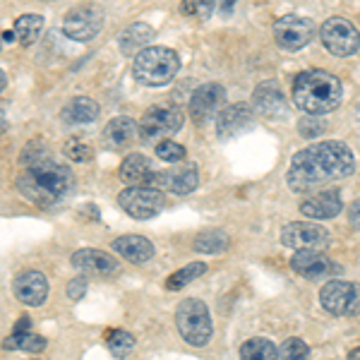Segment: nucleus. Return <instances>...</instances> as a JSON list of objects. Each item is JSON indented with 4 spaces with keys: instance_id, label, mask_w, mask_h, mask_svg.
<instances>
[{
    "instance_id": "22",
    "label": "nucleus",
    "mask_w": 360,
    "mask_h": 360,
    "mask_svg": "<svg viewBox=\"0 0 360 360\" xmlns=\"http://www.w3.org/2000/svg\"><path fill=\"white\" fill-rule=\"evenodd\" d=\"M113 250L132 264H144L154 257V245L142 236H120L113 240Z\"/></svg>"
},
{
    "instance_id": "5",
    "label": "nucleus",
    "mask_w": 360,
    "mask_h": 360,
    "mask_svg": "<svg viewBox=\"0 0 360 360\" xmlns=\"http://www.w3.org/2000/svg\"><path fill=\"white\" fill-rule=\"evenodd\" d=\"M176 324L178 332L188 341L190 346H207L212 339V317H209V307L197 298H185L176 307Z\"/></svg>"
},
{
    "instance_id": "10",
    "label": "nucleus",
    "mask_w": 360,
    "mask_h": 360,
    "mask_svg": "<svg viewBox=\"0 0 360 360\" xmlns=\"http://www.w3.org/2000/svg\"><path fill=\"white\" fill-rule=\"evenodd\" d=\"M118 202L125 214L137 221H147L164 212V193L159 188H125L118 195Z\"/></svg>"
},
{
    "instance_id": "33",
    "label": "nucleus",
    "mask_w": 360,
    "mask_h": 360,
    "mask_svg": "<svg viewBox=\"0 0 360 360\" xmlns=\"http://www.w3.org/2000/svg\"><path fill=\"white\" fill-rule=\"evenodd\" d=\"M307 356H310V348L300 339H286L278 348V358L281 360H307Z\"/></svg>"
},
{
    "instance_id": "11",
    "label": "nucleus",
    "mask_w": 360,
    "mask_h": 360,
    "mask_svg": "<svg viewBox=\"0 0 360 360\" xmlns=\"http://www.w3.org/2000/svg\"><path fill=\"white\" fill-rule=\"evenodd\" d=\"M103 27V10L98 5H82L70 10L63 20V34L72 41H91Z\"/></svg>"
},
{
    "instance_id": "12",
    "label": "nucleus",
    "mask_w": 360,
    "mask_h": 360,
    "mask_svg": "<svg viewBox=\"0 0 360 360\" xmlns=\"http://www.w3.org/2000/svg\"><path fill=\"white\" fill-rule=\"evenodd\" d=\"M197 185H200V171H197V166L190 164V161L171 166V168H166V171H156L152 180V188L168 190V193H173V195H190Z\"/></svg>"
},
{
    "instance_id": "7",
    "label": "nucleus",
    "mask_w": 360,
    "mask_h": 360,
    "mask_svg": "<svg viewBox=\"0 0 360 360\" xmlns=\"http://www.w3.org/2000/svg\"><path fill=\"white\" fill-rule=\"evenodd\" d=\"M319 39H322L324 49L332 56L348 58L358 53L360 49V32L353 22L346 17H329L322 27H319Z\"/></svg>"
},
{
    "instance_id": "36",
    "label": "nucleus",
    "mask_w": 360,
    "mask_h": 360,
    "mask_svg": "<svg viewBox=\"0 0 360 360\" xmlns=\"http://www.w3.org/2000/svg\"><path fill=\"white\" fill-rule=\"evenodd\" d=\"M68 295L72 300H79L82 295H86V278L84 276H75L72 281L68 283Z\"/></svg>"
},
{
    "instance_id": "31",
    "label": "nucleus",
    "mask_w": 360,
    "mask_h": 360,
    "mask_svg": "<svg viewBox=\"0 0 360 360\" xmlns=\"http://www.w3.org/2000/svg\"><path fill=\"white\" fill-rule=\"evenodd\" d=\"M219 0H183L180 3V13L195 17V20H207L209 15L214 13Z\"/></svg>"
},
{
    "instance_id": "25",
    "label": "nucleus",
    "mask_w": 360,
    "mask_h": 360,
    "mask_svg": "<svg viewBox=\"0 0 360 360\" xmlns=\"http://www.w3.org/2000/svg\"><path fill=\"white\" fill-rule=\"evenodd\" d=\"M154 39V29L144 22H135V25L125 27L123 32L118 34V44H120V51L127 56V53H135V51H144V46Z\"/></svg>"
},
{
    "instance_id": "34",
    "label": "nucleus",
    "mask_w": 360,
    "mask_h": 360,
    "mask_svg": "<svg viewBox=\"0 0 360 360\" xmlns=\"http://www.w3.org/2000/svg\"><path fill=\"white\" fill-rule=\"evenodd\" d=\"M65 154L70 161H77V164H86V161L94 159V149L82 144L79 139H68L65 142Z\"/></svg>"
},
{
    "instance_id": "32",
    "label": "nucleus",
    "mask_w": 360,
    "mask_h": 360,
    "mask_svg": "<svg viewBox=\"0 0 360 360\" xmlns=\"http://www.w3.org/2000/svg\"><path fill=\"white\" fill-rule=\"evenodd\" d=\"M106 344L108 348H111V353L113 356H118V358H125L127 353L135 348V336L132 334H127V332H111L108 334V339H106Z\"/></svg>"
},
{
    "instance_id": "15",
    "label": "nucleus",
    "mask_w": 360,
    "mask_h": 360,
    "mask_svg": "<svg viewBox=\"0 0 360 360\" xmlns=\"http://www.w3.org/2000/svg\"><path fill=\"white\" fill-rule=\"evenodd\" d=\"M291 269L298 271V274L305 278H324V276L336 274L339 266H336L327 255L319 252V250L305 248V250H298L291 257Z\"/></svg>"
},
{
    "instance_id": "4",
    "label": "nucleus",
    "mask_w": 360,
    "mask_h": 360,
    "mask_svg": "<svg viewBox=\"0 0 360 360\" xmlns=\"http://www.w3.org/2000/svg\"><path fill=\"white\" fill-rule=\"evenodd\" d=\"M180 58L176 51L164 46H147L139 51L132 63V75L144 86H164L178 75Z\"/></svg>"
},
{
    "instance_id": "9",
    "label": "nucleus",
    "mask_w": 360,
    "mask_h": 360,
    "mask_svg": "<svg viewBox=\"0 0 360 360\" xmlns=\"http://www.w3.org/2000/svg\"><path fill=\"white\" fill-rule=\"evenodd\" d=\"M317 34V27L310 17L300 15H286L281 20H276L274 25V41L278 49L283 51H300L312 41V37Z\"/></svg>"
},
{
    "instance_id": "6",
    "label": "nucleus",
    "mask_w": 360,
    "mask_h": 360,
    "mask_svg": "<svg viewBox=\"0 0 360 360\" xmlns=\"http://www.w3.org/2000/svg\"><path fill=\"white\" fill-rule=\"evenodd\" d=\"M183 127V111L171 103L152 106L139 120V137L142 142H161L164 137H171Z\"/></svg>"
},
{
    "instance_id": "14",
    "label": "nucleus",
    "mask_w": 360,
    "mask_h": 360,
    "mask_svg": "<svg viewBox=\"0 0 360 360\" xmlns=\"http://www.w3.org/2000/svg\"><path fill=\"white\" fill-rule=\"evenodd\" d=\"M224 101H226V89L221 84H217V82L202 84L193 94V98H190V118H193L197 125L207 123V120L224 106Z\"/></svg>"
},
{
    "instance_id": "37",
    "label": "nucleus",
    "mask_w": 360,
    "mask_h": 360,
    "mask_svg": "<svg viewBox=\"0 0 360 360\" xmlns=\"http://www.w3.org/2000/svg\"><path fill=\"white\" fill-rule=\"evenodd\" d=\"M322 120H315V118H303L298 123V127H300V132H303L305 137H315V135H319V132L324 130V125H319Z\"/></svg>"
},
{
    "instance_id": "8",
    "label": "nucleus",
    "mask_w": 360,
    "mask_h": 360,
    "mask_svg": "<svg viewBox=\"0 0 360 360\" xmlns=\"http://www.w3.org/2000/svg\"><path fill=\"white\" fill-rule=\"evenodd\" d=\"M319 303L327 312L339 317H353L360 315V283L353 281H334L324 283L319 291Z\"/></svg>"
},
{
    "instance_id": "3",
    "label": "nucleus",
    "mask_w": 360,
    "mask_h": 360,
    "mask_svg": "<svg viewBox=\"0 0 360 360\" xmlns=\"http://www.w3.org/2000/svg\"><path fill=\"white\" fill-rule=\"evenodd\" d=\"M341 82L327 70H305L293 82V103L310 115L332 113L341 103Z\"/></svg>"
},
{
    "instance_id": "35",
    "label": "nucleus",
    "mask_w": 360,
    "mask_h": 360,
    "mask_svg": "<svg viewBox=\"0 0 360 360\" xmlns=\"http://www.w3.org/2000/svg\"><path fill=\"white\" fill-rule=\"evenodd\" d=\"M156 156H159L161 161H168V164H178V161L185 159V149L176 142L164 139V142L156 144Z\"/></svg>"
},
{
    "instance_id": "26",
    "label": "nucleus",
    "mask_w": 360,
    "mask_h": 360,
    "mask_svg": "<svg viewBox=\"0 0 360 360\" xmlns=\"http://www.w3.org/2000/svg\"><path fill=\"white\" fill-rule=\"evenodd\" d=\"M229 245H231L229 236H226L224 231H219V229L202 231V233L197 236L195 243H193V248L197 250V252H202V255H221V252L229 250Z\"/></svg>"
},
{
    "instance_id": "2",
    "label": "nucleus",
    "mask_w": 360,
    "mask_h": 360,
    "mask_svg": "<svg viewBox=\"0 0 360 360\" xmlns=\"http://www.w3.org/2000/svg\"><path fill=\"white\" fill-rule=\"evenodd\" d=\"M22 171L17 176V190L27 197L32 205L49 209L65 200L72 190V171L56 161L39 142L22 152Z\"/></svg>"
},
{
    "instance_id": "17",
    "label": "nucleus",
    "mask_w": 360,
    "mask_h": 360,
    "mask_svg": "<svg viewBox=\"0 0 360 360\" xmlns=\"http://www.w3.org/2000/svg\"><path fill=\"white\" fill-rule=\"evenodd\" d=\"M13 293L20 303L29 307L44 305V300L49 298V281L41 271H22L13 281Z\"/></svg>"
},
{
    "instance_id": "18",
    "label": "nucleus",
    "mask_w": 360,
    "mask_h": 360,
    "mask_svg": "<svg viewBox=\"0 0 360 360\" xmlns=\"http://www.w3.org/2000/svg\"><path fill=\"white\" fill-rule=\"evenodd\" d=\"M252 123H255L252 108L245 106V103H233V106L224 108V111L217 115V135L221 139H233L240 135V132L250 130Z\"/></svg>"
},
{
    "instance_id": "1",
    "label": "nucleus",
    "mask_w": 360,
    "mask_h": 360,
    "mask_svg": "<svg viewBox=\"0 0 360 360\" xmlns=\"http://www.w3.org/2000/svg\"><path fill=\"white\" fill-rule=\"evenodd\" d=\"M353 171L356 156L344 142H317L293 156L286 178L288 188L303 195L348 178Z\"/></svg>"
},
{
    "instance_id": "27",
    "label": "nucleus",
    "mask_w": 360,
    "mask_h": 360,
    "mask_svg": "<svg viewBox=\"0 0 360 360\" xmlns=\"http://www.w3.org/2000/svg\"><path fill=\"white\" fill-rule=\"evenodd\" d=\"M44 29V17L39 15H22L17 17L15 22V34H17V41L22 46H32L39 39Z\"/></svg>"
},
{
    "instance_id": "21",
    "label": "nucleus",
    "mask_w": 360,
    "mask_h": 360,
    "mask_svg": "<svg viewBox=\"0 0 360 360\" xmlns=\"http://www.w3.org/2000/svg\"><path fill=\"white\" fill-rule=\"evenodd\" d=\"M252 101H255V108H257L264 118L276 120L278 115H281V118H286L288 115L286 98H283L281 89H276L274 86V82H264L262 86H257V89H255Z\"/></svg>"
},
{
    "instance_id": "16",
    "label": "nucleus",
    "mask_w": 360,
    "mask_h": 360,
    "mask_svg": "<svg viewBox=\"0 0 360 360\" xmlns=\"http://www.w3.org/2000/svg\"><path fill=\"white\" fill-rule=\"evenodd\" d=\"M72 266L86 276H113V274H118V269H120V264L115 262L111 255H106L103 250H94V248L77 250V252L72 255Z\"/></svg>"
},
{
    "instance_id": "24",
    "label": "nucleus",
    "mask_w": 360,
    "mask_h": 360,
    "mask_svg": "<svg viewBox=\"0 0 360 360\" xmlns=\"http://www.w3.org/2000/svg\"><path fill=\"white\" fill-rule=\"evenodd\" d=\"M135 132H137L135 120H132L130 115H118V118H113L111 123L106 125V130H103V142L111 149H120V147H125V144H132Z\"/></svg>"
},
{
    "instance_id": "42",
    "label": "nucleus",
    "mask_w": 360,
    "mask_h": 360,
    "mask_svg": "<svg viewBox=\"0 0 360 360\" xmlns=\"http://www.w3.org/2000/svg\"><path fill=\"white\" fill-rule=\"evenodd\" d=\"M348 360H360V346H358V348H353V351L348 353Z\"/></svg>"
},
{
    "instance_id": "29",
    "label": "nucleus",
    "mask_w": 360,
    "mask_h": 360,
    "mask_svg": "<svg viewBox=\"0 0 360 360\" xmlns=\"http://www.w3.org/2000/svg\"><path fill=\"white\" fill-rule=\"evenodd\" d=\"M207 271V264L205 262H190L188 266H183V269L173 271L171 276H168L166 281V288L168 291H180L183 286H188V283H193L197 276H202Z\"/></svg>"
},
{
    "instance_id": "43",
    "label": "nucleus",
    "mask_w": 360,
    "mask_h": 360,
    "mask_svg": "<svg viewBox=\"0 0 360 360\" xmlns=\"http://www.w3.org/2000/svg\"><path fill=\"white\" fill-rule=\"evenodd\" d=\"M34 360H39V358H34Z\"/></svg>"
},
{
    "instance_id": "13",
    "label": "nucleus",
    "mask_w": 360,
    "mask_h": 360,
    "mask_svg": "<svg viewBox=\"0 0 360 360\" xmlns=\"http://www.w3.org/2000/svg\"><path fill=\"white\" fill-rule=\"evenodd\" d=\"M281 243L286 248L305 250V248H327L329 245V231L312 221H293L286 224L281 231Z\"/></svg>"
},
{
    "instance_id": "40",
    "label": "nucleus",
    "mask_w": 360,
    "mask_h": 360,
    "mask_svg": "<svg viewBox=\"0 0 360 360\" xmlns=\"http://www.w3.org/2000/svg\"><path fill=\"white\" fill-rule=\"evenodd\" d=\"M233 5H236V0H219V8H221L224 13H231V10H233Z\"/></svg>"
},
{
    "instance_id": "23",
    "label": "nucleus",
    "mask_w": 360,
    "mask_h": 360,
    "mask_svg": "<svg viewBox=\"0 0 360 360\" xmlns=\"http://www.w3.org/2000/svg\"><path fill=\"white\" fill-rule=\"evenodd\" d=\"M60 118L68 125H89L98 118V103L89 96H75L60 111Z\"/></svg>"
},
{
    "instance_id": "28",
    "label": "nucleus",
    "mask_w": 360,
    "mask_h": 360,
    "mask_svg": "<svg viewBox=\"0 0 360 360\" xmlns=\"http://www.w3.org/2000/svg\"><path fill=\"white\" fill-rule=\"evenodd\" d=\"M240 360H278V348L269 339H250L240 346Z\"/></svg>"
},
{
    "instance_id": "20",
    "label": "nucleus",
    "mask_w": 360,
    "mask_h": 360,
    "mask_svg": "<svg viewBox=\"0 0 360 360\" xmlns=\"http://www.w3.org/2000/svg\"><path fill=\"white\" fill-rule=\"evenodd\" d=\"M344 209L339 190H322L300 205V214L307 219H334Z\"/></svg>"
},
{
    "instance_id": "19",
    "label": "nucleus",
    "mask_w": 360,
    "mask_h": 360,
    "mask_svg": "<svg viewBox=\"0 0 360 360\" xmlns=\"http://www.w3.org/2000/svg\"><path fill=\"white\" fill-rule=\"evenodd\" d=\"M120 180L127 183L130 188H152V180L156 168L144 154H130L120 164Z\"/></svg>"
},
{
    "instance_id": "41",
    "label": "nucleus",
    "mask_w": 360,
    "mask_h": 360,
    "mask_svg": "<svg viewBox=\"0 0 360 360\" xmlns=\"http://www.w3.org/2000/svg\"><path fill=\"white\" fill-rule=\"evenodd\" d=\"M3 39H5L8 44H13L15 39H17V34H15V32H3Z\"/></svg>"
},
{
    "instance_id": "39",
    "label": "nucleus",
    "mask_w": 360,
    "mask_h": 360,
    "mask_svg": "<svg viewBox=\"0 0 360 360\" xmlns=\"http://www.w3.org/2000/svg\"><path fill=\"white\" fill-rule=\"evenodd\" d=\"M29 329H32V319H29V317H22L20 322L15 324L13 334H25V332H29Z\"/></svg>"
},
{
    "instance_id": "38",
    "label": "nucleus",
    "mask_w": 360,
    "mask_h": 360,
    "mask_svg": "<svg viewBox=\"0 0 360 360\" xmlns=\"http://www.w3.org/2000/svg\"><path fill=\"white\" fill-rule=\"evenodd\" d=\"M348 221H351L353 229L360 231V200H356L351 207H348Z\"/></svg>"
},
{
    "instance_id": "30",
    "label": "nucleus",
    "mask_w": 360,
    "mask_h": 360,
    "mask_svg": "<svg viewBox=\"0 0 360 360\" xmlns=\"http://www.w3.org/2000/svg\"><path fill=\"white\" fill-rule=\"evenodd\" d=\"M5 348H20L25 353H41L46 348V339L39 334L25 332V334H13L5 341Z\"/></svg>"
}]
</instances>
